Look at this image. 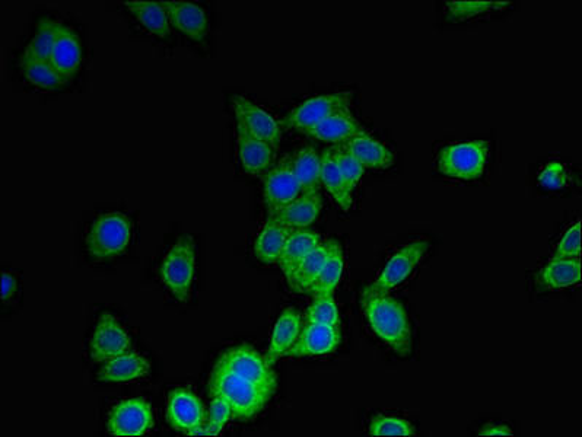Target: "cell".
Listing matches in <instances>:
<instances>
[{"mask_svg":"<svg viewBox=\"0 0 582 437\" xmlns=\"http://www.w3.org/2000/svg\"><path fill=\"white\" fill-rule=\"evenodd\" d=\"M332 152L343 181H345L346 187L353 194L355 188L358 187L359 181H361L362 175H364L365 169L353 158L352 153L342 143L332 146Z\"/></svg>","mask_w":582,"mask_h":437,"instance_id":"obj_36","label":"cell"},{"mask_svg":"<svg viewBox=\"0 0 582 437\" xmlns=\"http://www.w3.org/2000/svg\"><path fill=\"white\" fill-rule=\"evenodd\" d=\"M342 145L346 146L353 158L361 164L364 169L370 171H387L396 164V156L380 140L364 133L346 140Z\"/></svg>","mask_w":582,"mask_h":437,"instance_id":"obj_20","label":"cell"},{"mask_svg":"<svg viewBox=\"0 0 582 437\" xmlns=\"http://www.w3.org/2000/svg\"><path fill=\"white\" fill-rule=\"evenodd\" d=\"M352 92L342 91L336 94L320 95L310 98L283 118L282 126L288 130H295L301 135L313 129L326 118L340 113H349L352 105Z\"/></svg>","mask_w":582,"mask_h":437,"instance_id":"obj_7","label":"cell"},{"mask_svg":"<svg viewBox=\"0 0 582 437\" xmlns=\"http://www.w3.org/2000/svg\"><path fill=\"white\" fill-rule=\"evenodd\" d=\"M340 344H342L340 327L304 322L297 343L285 357L286 359H304V357L327 356V354L335 353Z\"/></svg>","mask_w":582,"mask_h":437,"instance_id":"obj_13","label":"cell"},{"mask_svg":"<svg viewBox=\"0 0 582 437\" xmlns=\"http://www.w3.org/2000/svg\"><path fill=\"white\" fill-rule=\"evenodd\" d=\"M211 397V407L206 414L205 423L211 429L212 436H218L221 435L228 421L232 419V408L227 398L221 397V395H211Z\"/></svg>","mask_w":582,"mask_h":437,"instance_id":"obj_37","label":"cell"},{"mask_svg":"<svg viewBox=\"0 0 582 437\" xmlns=\"http://www.w3.org/2000/svg\"><path fill=\"white\" fill-rule=\"evenodd\" d=\"M232 110H234L235 124L243 127L248 135L263 140L273 149L279 148L282 142L281 124L273 118L272 114L241 95H235L232 98Z\"/></svg>","mask_w":582,"mask_h":437,"instance_id":"obj_11","label":"cell"},{"mask_svg":"<svg viewBox=\"0 0 582 437\" xmlns=\"http://www.w3.org/2000/svg\"><path fill=\"white\" fill-rule=\"evenodd\" d=\"M237 132L238 161L244 171L250 175H263L275 165L276 149L263 140L248 135L243 127L235 124Z\"/></svg>","mask_w":582,"mask_h":437,"instance_id":"obj_18","label":"cell"},{"mask_svg":"<svg viewBox=\"0 0 582 437\" xmlns=\"http://www.w3.org/2000/svg\"><path fill=\"white\" fill-rule=\"evenodd\" d=\"M479 436H514V433L505 424H486L479 430Z\"/></svg>","mask_w":582,"mask_h":437,"instance_id":"obj_41","label":"cell"},{"mask_svg":"<svg viewBox=\"0 0 582 437\" xmlns=\"http://www.w3.org/2000/svg\"><path fill=\"white\" fill-rule=\"evenodd\" d=\"M218 363L270 394L275 395L278 389V375L273 370V366H270L266 357H263L250 344L230 347L221 354Z\"/></svg>","mask_w":582,"mask_h":437,"instance_id":"obj_6","label":"cell"},{"mask_svg":"<svg viewBox=\"0 0 582 437\" xmlns=\"http://www.w3.org/2000/svg\"><path fill=\"white\" fill-rule=\"evenodd\" d=\"M130 349L132 338L120 321L108 312L101 314L89 338L88 353L91 362L101 365L113 357L130 352Z\"/></svg>","mask_w":582,"mask_h":437,"instance_id":"obj_9","label":"cell"},{"mask_svg":"<svg viewBox=\"0 0 582 437\" xmlns=\"http://www.w3.org/2000/svg\"><path fill=\"white\" fill-rule=\"evenodd\" d=\"M321 185L326 188L340 210L348 212L352 209L353 194L346 187L342 174L337 168L332 148L324 149L321 153Z\"/></svg>","mask_w":582,"mask_h":437,"instance_id":"obj_29","label":"cell"},{"mask_svg":"<svg viewBox=\"0 0 582 437\" xmlns=\"http://www.w3.org/2000/svg\"><path fill=\"white\" fill-rule=\"evenodd\" d=\"M291 229L283 226L278 220L267 215L256 241H254V257L263 266H278L279 258L286 241L291 235Z\"/></svg>","mask_w":582,"mask_h":437,"instance_id":"obj_22","label":"cell"},{"mask_svg":"<svg viewBox=\"0 0 582 437\" xmlns=\"http://www.w3.org/2000/svg\"><path fill=\"white\" fill-rule=\"evenodd\" d=\"M62 27V22L54 21V19H40L36 31H34L33 38H31L30 43L25 47L22 57H25V59L41 60V62H49Z\"/></svg>","mask_w":582,"mask_h":437,"instance_id":"obj_30","label":"cell"},{"mask_svg":"<svg viewBox=\"0 0 582 437\" xmlns=\"http://www.w3.org/2000/svg\"><path fill=\"white\" fill-rule=\"evenodd\" d=\"M364 133H367L365 127L349 111V113H340L326 118L302 135L310 137V139L320 140V142L340 145L351 137L364 135Z\"/></svg>","mask_w":582,"mask_h":437,"instance_id":"obj_23","label":"cell"},{"mask_svg":"<svg viewBox=\"0 0 582 437\" xmlns=\"http://www.w3.org/2000/svg\"><path fill=\"white\" fill-rule=\"evenodd\" d=\"M553 258H581V222L566 229Z\"/></svg>","mask_w":582,"mask_h":437,"instance_id":"obj_38","label":"cell"},{"mask_svg":"<svg viewBox=\"0 0 582 437\" xmlns=\"http://www.w3.org/2000/svg\"><path fill=\"white\" fill-rule=\"evenodd\" d=\"M82 56H84V50H82L81 38L71 27L63 24L52 56H50V65L68 82L75 78L76 73L81 69Z\"/></svg>","mask_w":582,"mask_h":437,"instance_id":"obj_19","label":"cell"},{"mask_svg":"<svg viewBox=\"0 0 582 437\" xmlns=\"http://www.w3.org/2000/svg\"><path fill=\"white\" fill-rule=\"evenodd\" d=\"M339 241L336 239H329V241L323 242V244L318 245L316 250L311 251L304 260L298 264L297 269L291 274L288 282L289 289L294 293H305L307 292L308 286L313 283L316 279L320 270L323 269L326 261L329 260L330 254L335 250L336 245Z\"/></svg>","mask_w":582,"mask_h":437,"instance_id":"obj_25","label":"cell"},{"mask_svg":"<svg viewBox=\"0 0 582 437\" xmlns=\"http://www.w3.org/2000/svg\"><path fill=\"white\" fill-rule=\"evenodd\" d=\"M489 152L491 143L488 140H470L444 146L438 153V172L460 181H479L488 167Z\"/></svg>","mask_w":582,"mask_h":437,"instance_id":"obj_5","label":"cell"},{"mask_svg":"<svg viewBox=\"0 0 582 437\" xmlns=\"http://www.w3.org/2000/svg\"><path fill=\"white\" fill-rule=\"evenodd\" d=\"M205 420V407L193 391L177 388L168 394L167 421L174 430L187 435L194 427L205 423Z\"/></svg>","mask_w":582,"mask_h":437,"instance_id":"obj_14","label":"cell"},{"mask_svg":"<svg viewBox=\"0 0 582 437\" xmlns=\"http://www.w3.org/2000/svg\"><path fill=\"white\" fill-rule=\"evenodd\" d=\"M323 238L316 231L311 229H297L292 231L283 248L278 266L281 267L285 279H289L291 274L297 269L298 264L307 257L311 251L316 250L318 245L323 244Z\"/></svg>","mask_w":582,"mask_h":437,"instance_id":"obj_24","label":"cell"},{"mask_svg":"<svg viewBox=\"0 0 582 437\" xmlns=\"http://www.w3.org/2000/svg\"><path fill=\"white\" fill-rule=\"evenodd\" d=\"M302 330V317L295 308H286L273 327L270 338L269 352L266 354L267 363L275 366L279 360L297 343Z\"/></svg>","mask_w":582,"mask_h":437,"instance_id":"obj_21","label":"cell"},{"mask_svg":"<svg viewBox=\"0 0 582 437\" xmlns=\"http://www.w3.org/2000/svg\"><path fill=\"white\" fill-rule=\"evenodd\" d=\"M263 199L267 210L279 209L301 196V185L292 169L291 156L285 155L262 175Z\"/></svg>","mask_w":582,"mask_h":437,"instance_id":"obj_12","label":"cell"},{"mask_svg":"<svg viewBox=\"0 0 582 437\" xmlns=\"http://www.w3.org/2000/svg\"><path fill=\"white\" fill-rule=\"evenodd\" d=\"M154 423V411L148 401L130 398L111 408L107 432L114 437H139L146 435Z\"/></svg>","mask_w":582,"mask_h":437,"instance_id":"obj_10","label":"cell"},{"mask_svg":"<svg viewBox=\"0 0 582 437\" xmlns=\"http://www.w3.org/2000/svg\"><path fill=\"white\" fill-rule=\"evenodd\" d=\"M171 28H176L178 33L186 35L196 43H203L209 33V19L205 9L193 2H162Z\"/></svg>","mask_w":582,"mask_h":437,"instance_id":"obj_15","label":"cell"},{"mask_svg":"<svg viewBox=\"0 0 582 437\" xmlns=\"http://www.w3.org/2000/svg\"><path fill=\"white\" fill-rule=\"evenodd\" d=\"M539 181L546 188H564L565 185H568V174L561 164L552 162L543 169Z\"/></svg>","mask_w":582,"mask_h":437,"instance_id":"obj_39","label":"cell"},{"mask_svg":"<svg viewBox=\"0 0 582 437\" xmlns=\"http://www.w3.org/2000/svg\"><path fill=\"white\" fill-rule=\"evenodd\" d=\"M132 241V222L124 213L113 212L98 216L92 222L85 248L92 260L104 261L119 257Z\"/></svg>","mask_w":582,"mask_h":437,"instance_id":"obj_4","label":"cell"},{"mask_svg":"<svg viewBox=\"0 0 582 437\" xmlns=\"http://www.w3.org/2000/svg\"><path fill=\"white\" fill-rule=\"evenodd\" d=\"M539 285L561 290L581 282V258H552L539 273Z\"/></svg>","mask_w":582,"mask_h":437,"instance_id":"obj_26","label":"cell"},{"mask_svg":"<svg viewBox=\"0 0 582 437\" xmlns=\"http://www.w3.org/2000/svg\"><path fill=\"white\" fill-rule=\"evenodd\" d=\"M19 68H21L22 75L30 82L31 85L38 89H52L60 88L65 84V79L54 70L50 62H41V60L25 59L21 56L19 60Z\"/></svg>","mask_w":582,"mask_h":437,"instance_id":"obj_32","label":"cell"},{"mask_svg":"<svg viewBox=\"0 0 582 437\" xmlns=\"http://www.w3.org/2000/svg\"><path fill=\"white\" fill-rule=\"evenodd\" d=\"M305 322L340 327V314L335 295H314L313 302L310 303L305 314Z\"/></svg>","mask_w":582,"mask_h":437,"instance_id":"obj_34","label":"cell"},{"mask_svg":"<svg viewBox=\"0 0 582 437\" xmlns=\"http://www.w3.org/2000/svg\"><path fill=\"white\" fill-rule=\"evenodd\" d=\"M292 169L302 193H320L321 155L313 145H304L291 156Z\"/></svg>","mask_w":582,"mask_h":437,"instance_id":"obj_27","label":"cell"},{"mask_svg":"<svg viewBox=\"0 0 582 437\" xmlns=\"http://www.w3.org/2000/svg\"><path fill=\"white\" fill-rule=\"evenodd\" d=\"M345 270V255H343L342 245L337 244L329 260L324 264L323 269L317 274L316 279L308 286L307 292L310 295H335V290L339 286L340 279Z\"/></svg>","mask_w":582,"mask_h":437,"instance_id":"obj_31","label":"cell"},{"mask_svg":"<svg viewBox=\"0 0 582 437\" xmlns=\"http://www.w3.org/2000/svg\"><path fill=\"white\" fill-rule=\"evenodd\" d=\"M323 209V199L320 193H302L294 202L279 207V209L267 210V215L278 220L291 231L307 229L313 225Z\"/></svg>","mask_w":582,"mask_h":437,"instance_id":"obj_17","label":"cell"},{"mask_svg":"<svg viewBox=\"0 0 582 437\" xmlns=\"http://www.w3.org/2000/svg\"><path fill=\"white\" fill-rule=\"evenodd\" d=\"M511 3L508 2H447L448 18L454 22L469 21V19L488 14L492 11H504Z\"/></svg>","mask_w":582,"mask_h":437,"instance_id":"obj_33","label":"cell"},{"mask_svg":"<svg viewBox=\"0 0 582 437\" xmlns=\"http://www.w3.org/2000/svg\"><path fill=\"white\" fill-rule=\"evenodd\" d=\"M209 394L227 398L232 408V419L237 421L256 419L273 397L270 392L240 378L218 362L209 376Z\"/></svg>","mask_w":582,"mask_h":437,"instance_id":"obj_2","label":"cell"},{"mask_svg":"<svg viewBox=\"0 0 582 437\" xmlns=\"http://www.w3.org/2000/svg\"><path fill=\"white\" fill-rule=\"evenodd\" d=\"M371 436H415L416 427L409 420L388 414H375L368 426Z\"/></svg>","mask_w":582,"mask_h":437,"instance_id":"obj_35","label":"cell"},{"mask_svg":"<svg viewBox=\"0 0 582 437\" xmlns=\"http://www.w3.org/2000/svg\"><path fill=\"white\" fill-rule=\"evenodd\" d=\"M151 373V363L141 353L127 352L101 363L97 378L101 384H126Z\"/></svg>","mask_w":582,"mask_h":437,"instance_id":"obj_16","label":"cell"},{"mask_svg":"<svg viewBox=\"0 0 582 437\" xmlns=\"http://www.w3.org/2000/svg\"><path fill=\"white\" fill-rule=\"evenodd\" d=\"M18 290V279L14 274L5 271L2 274V299L3 302H8L9 299L14 298Z\"/></svg>","mask_w":582,"mask_h":437,"instance_id":"obj_40","label":"cell"},{"mask_svg":"<svg viewBox=\"0 0 582 437\" xmlns=\"http://www.w3.org/2000/svg\"><path fill=\"white\" fill-rule=\"evenodd\" d=\"M361 309L368 327L388 349L400 357L412 352V324L403 303L390 295L361 296Z\"/></svg>","mask_w":582,"mask_h":437,"instance_id":"obj_1","label":"cell"},{"mask_svg":"<svg viewBox=\"0 0 582 437\" xmlns=\"http://www.w3.org/2000/svg\"><path fill=\"white\" fill-rule=\"evenodd\" d=\"M428 250L429 244L426 241L410 242L397 250L388 260L377 280L362 290L361 296L388 295L391 290L409 279L410 274L419 266Z\"/></svg>","mask_w":582,"mask_h":437,"instance_id":"obj_8","label":"cell"},{"mask_svg":"<svg viewBox=\"0 0 582 437\" xmlns=\"http://www.w3.org/2000/svg\"><path fill=\"white\" fill-rule=\"evenodd\" d=\"M124 8L142 25L146 33L157 38L170 37V19L162 2H126Z\"/></svg>","mask_w":582,"mask_h":437,"instance_id":"obj_28","label":"cell"},{"mask_svg":"<svg viewBox=\"0 0 582 437\" xmlns=\"http://www.w3.org/2000/svg\"><path fill=\"white\" fill-rule=\"evenodd\" d=\"M196 269V241L192 235H181L165 254L159 267V277L162 285L178 302L187 303L192 298Z\"/></svg>","mask_w":582,"mask_h":437,"instance_id":"obj_3","label":"cell"}]
</instances>
